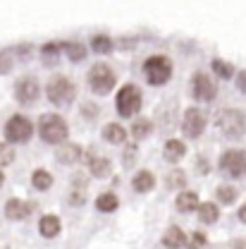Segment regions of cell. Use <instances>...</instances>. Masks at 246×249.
Masks as SVG:
<instances>
[{
	"label": "cell",
	"instance_id": "obj_1",
	"mask_svg": "<svg viewBox=\"0 0 246 249\" xmlns=\"http://www.w3.org/2000/svg\"><path fill=\"white\" fill-rule=\"evenodd\" d=\"M215 124L227 139H242L246 134V113L239 108H222L215 115Z\"/></svg>",
	"mask_w": 246,
	"mask_h": 249
},
{
	"label": "cell",
	"instance_id": "obj_2",
	"mask_svg": "<svg viewBox=\"0 0 246 249\" xmlns=\"http://www.w3.org/2000/svg\"><path fill=\"white\" fill-rule=\"evenodd\" d=\"M38 134L46 144H65L69 137V127L65 123V118L55 113H46L38 118Z\"/></svg>",
	"mask_w": 246,
	"mask_h": 249
},
{
	"label": "cell",
	"instance_id": "obj_3",
	"mask_svg": "<svg viewBox=\"0 0 246 249\" xmlns=\"http://www.w3.org/2000/svg\"><path fill=\"white\" fill-rule=\"evenodd\" d=\"M144 77L151 87H163L172 77V62L167 55H151L144 62Z\"/></svg>",
	"mask_w": 246,
	"mask_h": 249
},
{
	"label": "cell",
	"instance_id": "obj_4",
	"mask_svg": "<svg viewBox=\"0 0 246 249\" xmlns=\"http://www.w3.org/2000/svg\"><path fill=\"white\" fill-rule=\"evenodd\" d=\"M89 87H91L93 93H98V96H105V93H110L115 89V82H117V77H115V72L105 65V62H98V65H93L91 70H89Z\"/></svg>",
	"mask_w": 246,
	"mask_h": 249
},
{
	"label": "cell",
	"instance_id": "obj_5",
	"mask_svg": "<svg viewBox=\"0 0 246 249\" xmlns=\"http://www.w3.org/2000/svg\"><path fill=\"white\" fill-rule=\"evenodd\" d=\"M46 96H48V101L53 106H69L74 101V84H72V79L65 77V74L53 77L48 82V87H46Z\"/></svg>",
	"mask_w": 246,
	"mask_h": 249
},
{
	"label": "cell",
	"instance_id": "obj_6",
	"mask_svg": "<svg viewBox=\"0 0 246 249\" xmlns=\"http://www.w3.org/2000/svg\"><path fill=\"white\" fill-rule=\"evenodd\" d=\"M33 134V124L24 115H12L5 124V139L10 144H27Z\"/></svg>",
	"mask_w": 246,
	"mask_h": 249
},
{
	"label": "cell",
	"instance_id": "obj_7",
	"mask_svg": "<svg viewBox=\"0 0 246 249\" xmlns=\"http://www.w3.org/2000/svg\"><path fill=\"white\" fill-rule=\"evenodd\" d=\"M220 170L227 175V178H244L246 175V151L242 149H227L225 154L220 156Z\"/></svg>",
	"mask_w": 246,
	"mask_h": 249
},
{
	"label": "cell",
	"instance_id": "obj_8",
	"mask_svg": "<svg viewBox=\"0 0 246 249\" xmlns=\"http://www.w3.org/2000/svg\"><path fill=\"white\" fill-rule=\"evenodd\" d=\"M115 108L122 118H131L141 108V91L134 84H124L117 93V98H115Z\"/></svg>",
	"mask_w": 246,
	"mask_h": 249
},
{
	"label": "cell",
	"instance_id": "obj_9",
	"mask_svg": "<svg viewBox=\"0 0 246 249\" xmlns=\"http://www.w3.org/2000/svg\"><path fill=\"white\" fill-rule=\"evenodd\" d=\"M191 96L201 103H208L217 96V87L213 84V79L203 72H194L191 74Z\"/></svg>",
	"mask_w": 246,
	"mask_h": 249
},
{
	"label": "cell",
	"instance_id": "obj_10",
	"mask_svg": "<svg viewBox=\"0 0 246 249\" xmlns=\"http://www.w3.org/2000/svg\"><path fill=\"white\" fill-rule=\"evenodd\" d=\"M203 129H206V115H203V110L189 108L184 113V118H182V132H184V137L198 139L203 134Z\"/></svg>",
	"mask_w": 246,
	"mask_h": 249
},
{
	"label": "cell",
	"instance_id": "obj_11",
	"mask_svg": "<svg viewBox=\"0 0 246 249\" xmlns=\"http://www.w3.org/2000/svg\"><path fill=\"white\" fill-rule=\"evenodd\" d=\"M38 96H41V87H38L36 77H22V79H17V84H15V98L22 106L36 103Z\"/></svg>",
	"mask_w": 246,
	"mask_h": 249
},
{
	"label": "cell",
	"instance_id": "obj_12",
	"mask_svg": "<svg viewBox=\"0 0 246 249\" xmlns=\"http://www.w3.org/2000/svg\"><path fill=\"white\" fill-rule=\"evenodd\" d=\"M60 228H62V223L55 213H46V216H41V220H38V232H41L46 240L58 237V235H60Z\"/></svg>",
	"mask_w": 246,
	"mask_h": 249
},
{
	"label": "cell",
	"instance_id": "obj_13",
	"mask_svg": "<svg viewBox=\"0 0 246 249\" xmlns=\"http://www.w3.org/2000/svg\"><path fill=\"white\" fill-rule=\"evenodd\" d=\"M155 187V178L151 170H139L134 178H131V189L136 192V194H146V192H151Z\"/></svg>",
	"mask_w": 246,
	"mask_h": 249
},
{
	"label": "cell",
	"instance_id": "obj_14",
	"mask_svg": "<svg viewBox=\"0 0 246 249\" xmlns=\"http://www.w3.org/2000/svg\"><path fill=\"white\" fill-rule=\"evenodd\" d=\"M175 206H177V211H182V213H191V211H196L201 204H198V194L196 192H180L177 194V199H175Z\"/></svg>",
	"mask_w": 246,
	"mask_h": 249
},
{
	"label": "cell",
	"instance_id": "obj_15",
	"mask_svg": "<svg viewBox=\"0 0 246 249\" xmlns=\"http://www.w3.org/2000/svg\"><path fill=\"white\" fill-rule=\"evenodd\" d=\"M103 139L108 142V144H115V146H120L127 142V129H124L120 123H110L103 127Z\"/></svg>",
	"mask_w": 246,
	"mask_h": 249
},
{
	"label": "cell",
	"instance_id": "obj_16",
	"mask_svg": "<svg viewBox=\"0 0 246 249\" xmlns=\"http://www.w3.org/2000/svg\"><path fill=\"white\" fill-rule=\"evenodd\" d=\"M31 211L29 204H24L22 199H10L7 204H5V216L10 218V220H22V218H27Z\"/></svg>",
	"mask_w": 246,
	"mask_h": 249
},
{
	"label": "cell",
	"instance_id": "obj_17",
	"mask_svg": "<svg viewBox=\"0 0 246 249\" xmlns=\"http://www.w3.org/2000/svg\"><path fill=\"white\" fill-rule=\"evenodd\" d=\"M189 242L186 240V235H184V230L182 228H177V225H172L165 235H163V245L167 249H182Z\"/></svg>",
	"mask_w": 246,
	"mask_h": 249
},
{
	"label": "cell",
	"instance_id": "obj_18",
	"mask_svg": "<svg viewBox=\"0 0 246 249\" xmlns=\"http://www.w3.org/2000/svg\"><path fill=\"white\" fill-rule=\"evenodd\" d=\"M58 163L62 165H72V163H77L79 158H82V146H77V144H62L60 149H58Z\"/></svg>",
	"mask_w": 246,
	"mask_h": 249
},
{
	"label": "cell",
	"instance_id": "obj_19",
	"mask_svg": "<svg viewBox=\"0 0 246 249\" xmlns=\"http://www.w3.org/2000/svg\"><path fill=\"white\" fill-rule=\"evenodd\" d=\"M163 156H165V160L177 163V160H182L186 156V144L180 142V139H170V142L165 144V149H163Z\"/></svg>",
	"mask_w": 246,
	"mask_h": 249
},
{
	"label": "cell",
	"instance_id": "obj_20",
	"mask_svg": "<svg viewBox=\"0 0 246 249\" xmlns=\"http://www.w3.org/2000/svg\"><path fill=\"white\" fill-rule=\"evenodd\" d=\"M89 170H91L93 178H108V175L113 173V163H110L105 156H91Z\"/></svg>",
	"mask_w": 246,
	"mask_h": 249
},
{
	"label": "cell",
	"instance_id": "obj_21",
	"mask_svg": "<svg viewBox=\"0 0 246 249\" xmlns=\"http://www.w3.org/2000/svg\"><path fill=\"white\" fill-rule=\"evenodd\" d=\"M117 206H120V199H117V194H113V192H103V194L96 196V209H98L100 213H113Z\"/></svg>",
	"mask_w": 246,
	"mask_h": 249
},
{
	"label": "cell",
	"instance_id": "obj_22",
	"mask_svg": "<svg viewBox=\"0 0 246 249\" xmlns=\"http://www.w3.org/2000/svg\"><path fill=\"white\" fill-rule=\"evenodd\" d=\"M196 213H198V220H201V223L211 225V223H215L217 218H220V209L215 206V201H203V204L196 209Z\"/></svg>",
	"mask_w": 246,
	"mask_h": 249
},
{
	"label": "cell",
	"instance_id": "obj_23",
	"mask_svg": "<svg viewBox=\"0 0 246 249\" xmlns=\"http://www.w3.org/2000/svg\"><path fill=\"white\" fill-rule=\"evenodd\" d=\"M31 185H33V189H38V192H46V189L53 187V175L46 168H36L33 175H31Z\"/></svg>",
	"mask_w": 246,
	"mask_h": 249
},
{
	"label": "cell",
	"instance_id": "obj_24",
	"mask_svg": "<svg viewBox=\"0 0 246 249\" xmlns=\"http://www.w3.org/2000/svg\"><path fill=\"white\" fill-rule=\"evenodd\" d=\"M62 53H65L72 62H79V60L86 58V48H84L82 43H77V41H67V43H62Z\"/></svg>",
	"mask_w": 246,
	"mask_h": 249
},
{
	"label": "cell",
	"instance_id": "obj_25",
	"mask_svg": "<svg viewBox=\"0 0 246 249\" xmlns=\"http://www.w3.org/2000/svg\"><path fill=\"white\" fill-rule=\"evenodd\" d=\"M91 48L96 53H100V55H108L115 46H113V38L110 36H105V34H96L91 38Z\"/></svg>",
	"mask_w": 246,
	"mask_h": 249
},
{
	"label": "cell",
	"instance_id": "obj_26",
	"mask_svg": "<svg viewBox=\"0 0 246 249\" xmlns=\"http://www.w3.org/2000/svg\"><path fill=\"white\" fill-rule=\"evenodd\" d=\"M151 132H153V123L146 120V118H139V120H134V124H131V137L134 139H146Z\"/></svg>",
	"mask_w": 246,
	"mask_h": 249
},
{
	"label": "cell",
	"instance_id": "obj_27",
	"mask_svg": "<svg viewBox=\"0 0 246 249\" xmlns=\"http://www.w3.org/2000/svg\"><path fill=\"white\" fill-rule=\"evenodd\" d=\"M213 72H215L220 79H232V77H234V67L227 65L225 60H220V58L213 60Z\"/></svg>",
	"mask_w": 246,
	"mask_h": 249
},
{
	"label": "cell",
	"instance_id": "obj_28",
	"mask_svg": "<svg viewBox=\"0 0 246 249\" xmlns=\"http://www.w3.org/2000/svg\"><path fill=\"white\" fill-rule=\"evenodd\" d=\"M215 194H217V201L220 204H234V199H237V189L230 185H220Z\"/></svg>",
	"mask_w": 246,
	"mask_h": 249
},
{
	"label": "cell",
	"instance_id": "obj_29",
	"mask_svg": "<svg viewBox=\"0 0 246 249\" xmlns=\"http://www.w3.org/2000/svg\"><path fill=\"white\" fill-rule=\"evenodd\" d=\"M15 160V149L5 142H0V165H10Z\"/></svg>",
	"mask_w": 246,
	"mask_h": 249
},
{
	"label": "cell",
	"instance_id": "obj_30",
	"mask_svg": "<svg viewBox=\"0 0 246 249\" xmlns=\"http://www.w3.org/2000/svg\"><path fill=\"white\" fill-rule=\"evenodd\" d=\"M186 247L189 249H203L206 247V235H203V232H194V235L189 237Z\"/></svg>",
	"mask_w": 246,
	"mask_h": 249
},
{
	"label": "cell",
	"instance_id": "obj_31",
	"mask_svg": "<svg viewBox=\"0 0 246 249\" xmlns=\"http://www.w3.org/2000/svg\"><path fill=\"white\" fill-rule=\"evenodd\" d=\"M167 182H170V187H182L184 185V173H182V170H177V173H170V180H167Z\"/></svg>",
	"mask_w": 246,
	"mask_h": 249
},
{
	"label": "cell",
	"instance_id": "obj_32",
	"mask_svg": "<svg viewBox=\"0 0 246 249\" xmlns=\"http://www.w3.org/2000/svg\"><path fill=\"white\" fill-rule=\"evenodd\" d=\"M237 87H239V91L246 93V70H242V72L237 74Z\"/></svg>",
	"mask_w": 246,
	"mask_h": 249
},
{
	"label": "cell",
	"instance_id": "obj_33",
	"mask_svg": "<svg viewBox=\"0 0 246 249\" xmlns=\"http://www.w3.org/2000/svg\"><path fill=\"white\" fill-rule=\"evenodd\" d=\"M131 160H134V146H129V149H127V158H124V163H127V165H131Z\"/></svg>",
	"mask_w": 246,
	"mask_h": 249
},
{
	"label": "cell",
	"instance_id": "obj_34",
	"mask_svg": "<svg viewBox=\"0 0 246 249\" xmlns=\"http://www.w3.org/2000/svg\"><path fill=\"white\" fill-rule=\"evenodd\" d=\"M239 220L246 225V204H242V209H239Z\"/></svg>",
	"mask_w": 246,
	"mask_h": 249
},
{
	"label": "cell",
	"instance_id": "obj_35",
	"mask_svg": "<svg viewBox=\"0 0 246 249\" xmlns=\"http://www.w3.org/2000/svg\"><path fill=\"white\" fill-rule=\"evenodd\" d=\"M2 182H5V175H2V170H0V187H2Z\"/></svg>",
	"mask_w": 246,
	"mask_h": 249
},
{
	"label": "cell",
	"instance_id": "obj_36",
	"mask_svg": "<svg viewBox=\"0 0 246 249\" xmlns=\"http://www.w3.org/2000/svg\"><path fill=\"white\" fill-rule=\"evenodd\" d=\"M0 67H2V60H0Z\"/></svg>",
	"mask_w": 246,
	"mask_h": 249
}]
</instances>
